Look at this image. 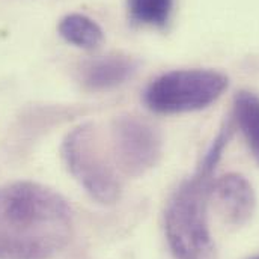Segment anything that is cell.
Returning a JSON list of instances; mask_svg holds the SVG:
<instances>
[{
    "label": "cell",
    "mask_w": 259,
    "mask_h": 259,
    "mask_svg": "<svg viewBox=\"0 0 259 259\" xmlns=\"http://www.w3.org/2000/svg\"><path fill=\"white\" fill-rule=\"evenodd\" d=\"M209 200L223 222L234 228L246 225L256 206L252 184L240 174H226L211 183Z\"/></svg>",
    "instance_id": "6"
},
{
    "label": "cell",
    "mask_w": 259,
    "mask_h": 259,
    "mask_svg": "<svg viewBox=\"0 0 259 259\" xmlns=\"http://www.w3.org/2000/svg\"><path fill=\"white\" fill-rule=\"evenodd\" d=\"M234 118L241 130L253 158L259 164V97L241 91L234 100Z\"/></svg>",
    "instance_id": "8"
},
{
    "label": "cell",
    "mask_w": 259,
    "mask_h": 259,
    "mask_svg": "<svg viewBox=\"0 0 259 259\" xmlns=\"http://www.w3.org/2000/svg\"><path fill=\"white\" fill-rule=\"evenodd\" d=\"M174 0H128L131 20L137 24L163 29L172 14Z\"/></svg>",
    "instance_id": "10"
},
{
    "label": "cell",
    "mask_w": 259,
    "mask_h": 259,
    "mask_svg": "<svg viewBox=\"0 0 259 259\" xmlns=\"http://www.w3.org/2000/svg\"><path fill=\"white\" fill-rule=\"evenodd\" d=\"M59 33L66 42L92 50L103 42L101 27L89 17L81 14H69L64 17L59 23Z\"/></svg>",
    "instance_id": "9"
},
{
    "label": "cell",
    "mask_w": 259,
    "mask_h": 259,
    "mask_svg": "<svg viewBox=\"0 0 259 259\" xmlns=\"http://www.w3.org/2000/svg\"><path fill=\"white\" fill-rule=\"evenodd\" d=\"M229 78L214 69H177L161 74L149 83L143 101L157 113H184L202 110L228 89Z\"/></svg>",
    "instance_id": "4"
},
{
    "label": "cell",
    "mask_w": 259,
    "mask_h": 259,
    "mask_svg": "<svg viewBox=\"0 0 259 259\" xmlns=\"http://www.w3.org/2000/svg\"><path fill=\"white\" fill-rule=\"evenodd\" d=\"M211 175L197 167L167 202L164 229L177 259H215V244L206 222Z\"/></svg>",
    "instance_id": "2"
},
{
    "label": "cell",
    "mask_w": 259,
    "mask_h": 259,
    "mask_svg": "<svg viewBox=\"0 0 259 259\" xmlns=\"http://www.w3.org/2000/svg\"><path fill=\"white\" fill-rule=\"evenodd\" d=\"M161 136L151 122L124 115L110 128V149L121 172L139 177L154 167L161 157Z\"/></svg>",
    "instance_id": "5"
},
{
    "label": "cell",
    "mask_w": 259,
    "mask_h": 259,
    "mask_svg": "<svg viewBox=\"0 0 259 259\" xmlns=\"http://www.w3.org/2000/svg\"><path fill=\"white\" fill-rule=\"evenodd\" d=\"M250 259H259V255L258 256H253V258H250Z\"/></svg>",
    "instance_id": "11"
},
{
    "label": "cell",
    "mask_w": 259,
    "mask_h": 259,
    "mask_svg": "<svg viewBox=\"0 0 259 259\" xmlns=\"http://www.w3.org/2000/svg\"><path fill=\"white\" fill-rule=\"evenodd\" d=\"M62 157L71 175L103 205L115 203L121 196V178L112 149L94 124L74 128L62 143Z\"/></svg>",
    "instance_id": "3"
},
{
    "label": "cell",
    "mask_w": 259,
    "mask_h": 259,
    "mask_svg": "<svg viewBox=\"0 0 259 259\" xmlns=\"http://www.w3.org/2000/svg\"><path fill=\"white\" fill-rule=\"evenodd\" d=\"M71 234V208L55 190L29 181L0 187V259H50Z\"/></svg>",
    "instance_id": "1"
},
{
    "label": "cell",
    "mask_w": 259,
    "mask_h": 259,
    "mask_svg": "<svg viewBox=\"0 0 259 259\" xmlns=\"http://www.w3.org/2000/svg\"><path fill=\"white\" fill-rule=\"evenodd\" d=\"M137 61L125 55H107L81 68V81L92 91H104L125 83L137 71Z\"/></svg>",
    "instance_id": "7"
}]
</instances>
